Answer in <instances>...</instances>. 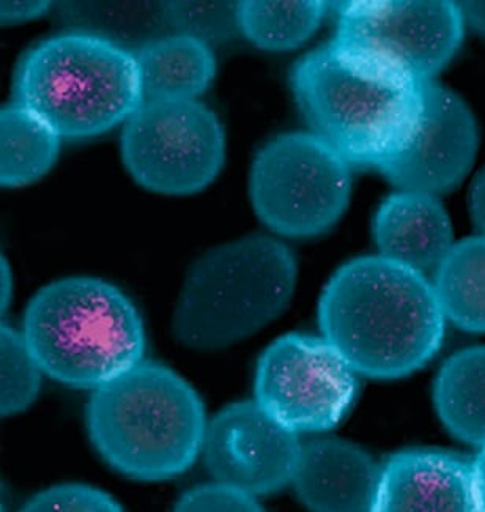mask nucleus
I'll use <instances>...</instances> for the list:
<instances>
[{"label": "nucleus", "mask_w": 485, "mask_h": 512, "mask_svg": "<svg viewBox=\"0 0 485 512\" xmlns=\"http://www.w3.org/2000/svg\"><path fill=\"white\" fill-rule=\"evenodd\" d=\"M322 336L356 374L399 379L440 350L446 319L432 281L382 256L350 260L319 303Z\"/></svg>", "instance_id": "f257e3e1"}, {"label": "nucleus", "mask_w": 485, "mask_h": 512, "mask_svg": "<svg viewBox=\"0 0 485 512\" xmlns=\"http://www.w3.org/2000/svg\"><path fill=\"white\" fill-rule=\"evenodd\" d=\"M426 84L334 38L301 57L292 71L293 93L312 133L350 166L378 171L415 138Z\"/></svg>", "instance_id": "f03ea898"}, {"label": "nucleus", "mask_w": 485, "mask_h": 512, "mask_svg": "<svg viewBox=\"0 0 485 512\" xmlns=\"http://www.w3.org/2000/svg\"><path fill=\"white\" fill-rule=\"evenodd\" d=\"M90 440L115 472L158 483L202 456L208 418L199 393L166 364L144 360L92 391Z\"/></svg>", "instance_id": "7ed1b4c3"}, {"label": "nucleus", "mask_w": 485, "mask_h": 512, "mask_svg": "<svg viewBox=\"0 0 485 512\" xmlns=\"http://www.w3.org/2000/svg\"><path fill=\"white\" fill-rule=\"evenodd\" d=\"M23 333L46 377L98 390L144 361V322L122 290L92 276L41 287L24 312Z\"/></svg>", "instance_id": "20e7f679"}, {"label": "nucleus", "mask_w": 485, "mask_h": 512, "mask_svg": "<svg viewBox=\"0 0 485 512\" xmlns=\"http://www.w3.org/2000/svg\"><path fill=\"white\" fill-rule=\"evenodd\" d=\"M297 282V257L270 235L208 249L186 273L172 317L174 338L199 352L234 346L286 311Z\"/></svg>", "instance_id": "39448f33"}, {"label": "nucleus", "mask_w": 485, "mask_h": 512, "mask_svg": "<svg viewBox=\"0 0 485 512\" xmlns=\"http://www.w3.org/2000/svg\"><path fill=\"white\" fill-rule=\"evenodd\" d=\"M16 103L62 139L95 138L141 106L134 51L93 32H65L27 52L16 75Z\"/></svg>", "instance_id": "423d86ee"}, {"label": "nucleus", "mask_w": 485, "mask_h": 512, "mask_svg": "<svg viewBox=\"0 0 485 512\" xmlns=\"http://www.w3.org/2000/svg\"><path fill=\"white\" fill-rule=\"evenodd\" d=\"M352 166L312 131L278 134L257 152L249 197L273 234L312 238L342 218L352 196Z\"/></svg>", "instance_id": "0eeeda50"}, {"label": "nucleus", "mask_w": 485, "mask_h": 512, "mask_svg": "<svg viewBox=\"0 0 485 512\" xmlns=\"http://www.w3.org/2000/svg\"><path fill=\"white\" fill-rule=\"evenodd\" d=\"M120 153L134 182L164 196L212 185L226 161L218 116L197 100L142 101L123 123Z\"/></svg>", "instance_id": "6e6552de"}, {"label": "nucleus", "mask_w": 485, "mask_h": 512, "mask_svg": "<svg viewBox=\"0 0 485 512\" xmlns=\"http://www.w3.org/2000/svg\"><path fill=\"white\" fill-rule=\"evenodd\" d=\"M254 390L274 421L298 435L315 434L350 412L358 374L323 336L290 333L263 350Z\"/></svg>", "instance_id": "1a4fd4ad"}, {"label": "nucleus", "mask_w": 485, "mask_h": 512, "mask_svg": "<svg viewBox=\"0 0 485 512\" xmlns=\"http://www.w3.org/2000/svg\"><path fill=\"white\" fill-rule=\"evenodd\" d=\"M334 40L434 81L465 35L457 2H341Z\"/></svg>", "instance_id": "9d476101"}, {"label": "nucleus", "mask_w": 485, "mask_h": 512, "mask_svg": "<svg viewBox=\"0 0 485 512\" xmlns=\"http://www.w3.org/2000/svg\"><path fill=\"white\" fill-rule=\"evenodd\" d=\"M301 443L256 401H240L208 420L202 457L215 483L259 498L292 484Z\"/></svg>", "instance_id": "9b49d317"}, {"label": "nucleus", "mask_w": 485, "mask_h": 512, "mask_svg": "<svg viewBox=\"0 0 485 512\" xmlns=\"http://www.w3.org/2000/svg\"><path fill=\"white\" fill-rule=\"evenodd\" d=\"M478 150V122L467 101L434 79L415 138L380 172L397 190L440 196L470 174Z\"/></svg>", "instance_id": "f8f14e48"}, {"label": "nucleus", "mask_w": 485, "mask_h": 512, "mask_svg": "<svg viewBox=\"0 0 485 512\" xmlns=\"http://www.w3.org/2000/svg\"><path fill=\"white\" fill-rule=\"evenodd\" d=\"M371 512H482L473 465L440 451L396 454L382 467Z\"/></svg>", "instance_id": "ddd939ff"}, {"label": "nucleus", "mask_w": 485, "mask_h": 512, "mask_svg": "<svg viewBox=\"0 0 485 512\" xmlns=\"http://www.w3.org/2000/svg\"><path fill=\"white\" fill-rule=\"evenodd\" d=\"M382 467L363 448L342 438L301 443L292 484L311 512H371Z\"/></svg>", "instance_id": "4468645a"}, {"label": "nucleus", "mask_w": 485, "mask_h": 512, "mask_svg": "<svg viewBox=\"0 0 485 512\" xmlns=\"http://www.w3.org/2000/svg\"><path fill=\"white\" fill-rule=\"evenodd\" d=\"M378 256L426 275L454 246V227L434 194L402 191L386 197L374 218Z\"/></svg>", "instance_id": "2eb2a0df"}, {"label": "nucleus", "mask_w": 485, "mask_h": 512, "mask_svg": "<svg viewBox=\"0 0 485 512\" xmlns=\"http://www.w3.org/2000/svg\"><path fill=\"white\" fill-rule=\"evenodd\" d=\"M134 56L144 101L197 100L216 76L212 46L180 32L145 41Z\"/></svg>", "instance_id": "dca6fc26"}, {"label": "nucleus", "mask_w": 485, "mask_h": 512, "mask_svg": "<svg viewBox=\"0 0 485 512\" xmlns=\"http://www.w3.org/2000/svg\"><path fill=\"white\" fill-rule=\"evenodd\" d=\"M435 407L446 429L470 445H485V346L454 353L438 372Z\"/></svg>", "instance_id": "f3484780"}, {"label": "nucleus", "mask_w": 485, "mask_h": 512, "mask_svg": "<svg viewBox=\"0 0 485 512\" xmlns=\"http://www.w3.org/2000/svg\"><path fill=\"white\" fill-rule=\"evenodd\" d=\"M434 273L432 286L446 322L470 333H485L484 235L454 243Z\"/></svg>", "instance_id": "a211bd4d"}, {"label": "nucleus", "mask_w": 485, "mask_h": 512, "mask_svg": "<svg viewBox=\"0 0 485 512\" xmlns=\"http://www.w3.org/2000/svg\"><path fill=\"white\" fill-rule=\"evenodd\" d=\"M59 134L19 103L0 111V183L30 185L48 174L60 152Z\"/></svg>", "instance_id": "6ab92c4d"}, {"label": "nucleus", "mask_w": 485, "mask_h": 512, "mask_svg": "<svg viewBox=\"0 0 485 512\" xmlns=\"http://www.w3.org/2000/svg\"><path fill=\"white\" fill-rule=\"evenodd\" d=\"M326 2H238V26L252 45L265 51H292L322 26Z\"/></svg>", "instance_id": "aec40b11"}, {"label": "nucleus", "mask_w": 485, "mask_h": 512, "mask_svg": "<svg viewBox=\"0 0 485 512\" xmlns=\"http://www.w3.org/2000/svg\"><path fill=\"white\" fill-rule=\"evenodd\" d=\"M0 409L2 415L26 412L37 401L43 377L21 331L4 325L0 331Z\"/></svg>", "instance_id": "412c9836"}, {"label": "nucleus", "mask_w": 485, "mask_h": 512, "mask_svg": "<svg viewBox=\"0 0 485 512\" xmlns=\"http://www.w3.org/2000/svg\"><path fill=\"white\" fill-rule=\"evenodd\" d=\"M164 16L180 34L199 38L208 45L240 32L237 2H169Z\"/></svg>", "instance_id": "4be33fe9"}, {"label": "nucleus", "mask_w": 485, "mask_h": 512, "mask_svg": "<svg viewBox=\"0 0 485 512\" xmlns=\"http://www.w3.org/2000/svg\"><path fill=\"white\" fill-rule=\"evenodd\" d=\"M18 512H125L108 492L82 483H63L41 490Z\"/></svg>", "instance_id": "5701e85b"}, {"label": "nucleus", "mask_w": 485, "mask_h": 512, "mask_svg": "<svg viewBox=\"0 0 485 512\" xmlns=\"http://www.w3.org/2000/svg\"><path fill=\"white\" fill-rule=\"evenodd\" d=\"M172 512H267L259 498L226 484H200L178 498Z\"/></svg>", "instance_id": "b1692460"}, {"label": "nucleus", "mask_w": 485, "mask_h": 512, "mask_svg": "<svg viewBox=\"0 0 485 512\" xmlns=\"http://www.w3.org/2000/svg\"><path fill=\"white\" fill-rule=\"evenodd\" d=\"M49 7V2H2L0 18L4 24L27 23L46 15Z\"/></svg>", "instance_id": "393cba45"}, {"label": "nucleus", "mask_w": 485, "mask_h": 512, "mask_svg": "<svg viewBox=\"0 0 485 512\" xmlns=\"http://www.w3.org/2000/svg\"><path fill=\"white\" fill-rule=\"evenodd\" d=\"M468 208L471 219L479 231V235L485 237V167L474 177L468 193Z\"/></svg>", "instance_id": "a878e982"}, {"label": "nucleus", "mask_w": 485, "mask_h": 512, "mask_svg": "<svg viewBox=\"0 0 485 512\" xmlns=\"http://www.w3.org/2000/svg\"><path fill=\"white\" fill-rule=\"evenodd\" d=\"M465 27L485 37V2H457Z\"/></svg>", "instance_id": "bb28decb"}, {"label": "nucleus", "mask_w": 485, "mask_h": 512, "mask_svg": "<svg viewBox=\"0 0 485 512\" xmlns=\"http://www.w3.org/2000/svg\"><path fill=\"white\" fill-rule=\"evenodd\" d=\"M473 465L474 486L478 494L481 511L485 512V445L481 446L478 457L471 462Z\"/></svg>", "instance_id": "cd10ccee"}, {"label": "nucleus", "mask_w": 485, "mask_h": 512, "mask_svg": "<svg viewBox=\"0 0 485 512\" xmlns=\"http://www.w3.org/2000/svg\"><path fill=\"white\" fill-rule=\"evenodd\" d=\"M13 295V276L10 271V265L7 262H2V309H7L12 301Z\"/></svg>", "instance_id": "c85d7f7f"}]
</instances>
